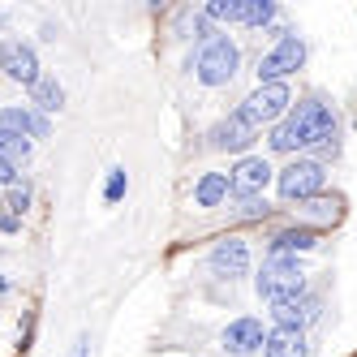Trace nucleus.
Segmentation results:
<instances>
[{
	"mask_svg": "<svg viewBox=\"0 0 357 357\" xmlns=\"http://www.w3.org/2000/svg\"><path fill=\"white\" fill-rule=\"evenodd\" d=\"M207 22H241V0H211L207 9H202Z\"/></svg>",
	"mask_w": 357,
	"mask_h": 357,
	"instance_id": "412c9836",
	"label": "nucleus"
},
{
	"mask_svg": "<svg viewBox=\"0 0 357 357\" xmlns=\"http://www.w3.org/2000/svg\"><path fill=\"white\" fill-rule=\"evenodd\" d=\"M52 134V125H47V112H35V134L31 138H47Z\"/></svg>",
	"mask_w": 357,
	"mask_h": 357,
	"instance_id": "a878e982",
	"label": "nucleus"
},
{
	"mask_svg": "<svg viewBox=\"0 0 357 357\" xmlns=\"http://www.w3.org/2000/svg\"><path fill=\"white\" fill-rule=\"evenodd\" d=\"M271 207L263 194H250V198H237V220H263Z\"/></svg>",
	"mask_w": 357,
	"mask_h": 357,
	"instance_id": "4be33fe9",
	"label": "nucleus"
},
{
	"mask_svg": "<svg viewBox=\"0 0 357 357\" xmlns=\"http://www.w3.org/2000/svg\"><path fill=\"white\" fill-rule=\"evenodd\" d=\"M207 138H211V146H215V151H245L254 138H259V130H254V125H250L241 112H228V116L215 125Z\"/></svg>",
	"mask_w": 357,
	"mask_h": 357,
	"instance_id": "9d476101",
	"label": "nucleus"
},
{
	"mask_svg": "<svg viewBox=\"0 0 357 357\" xmlns=\"http://www.w3.org/2000/svg\"><path fill=\"white\" fill-rule=\"evenodd\" d=\"M289 104H293L289 82H259V91H254L237 112L254 125V130H259V125H275L280 116L289 112Z\"/></svg>",
	"mask_w": 357,
	"mask_h": 357,
	"instance_id": "39448f33",
	"label": "nucleus"
},
{
	"mask_svg": "<svg viewBox=\"0 0 357 357\" xmlns=\"http://www.w3.org/2000/svg\"><path fill=\"white\" fill-rule=\"evenodd\" d=\"M211 275H220V280H237V275H245L250 271V241L245 237H224V241H215V250H211Z\"/></svg>",
	"mask_w": 357,
	"mask_h": 357,
	"instance_id": "0eeeda50",
	"label": "nucleus"
},
{
	"mask_svg": "<svg viewBox=\"0 0 357 357\" xmlns=\"http://www.w3.org/2000/svg\"><path fill=\"white\" fill-rule=\"evenodd\" d=\"M228 176H233V194H237V198H250V194H263V185L271 181L275 172H271V164H267L263 155H245Z\"/></svg>",
	"mask_w": 357,
	"mask_h": 357,
	"instance_id": "9b49d317",
	"label": "nucleus"
},
{
	"mask_svg": "<svg viewBox=\"0 0 357 357\" xmlns=\"http://www.w3.org/2000/svg\"><path fill=\"white\" fill-rule=\"evenodd\" d=\"M259 297H267L271 305L275 301H289V297H301L305 293V271L297 263V254H267V263L254 280Z\"/></svg>",
	"mask_w": 357,
	"mask_h": 357,
	"instance_id": "f03ea898",
	"label": "nucleus"
},
{
	"mask_svg": "<svg viewBox=\"0 0 357 357\" xmlns=\"http://www.w3.org/2000/svg\"><path fill=\"white\" fill-rule=\"evenodd\" d=\"M0 130L31 138V134H35V112H31V108H0Z\"/></svg>",
	"mask_w": 357,
	"mask_h": 357,
	"instance_id": "f3484780",
	"label": "nucleus"
},
{
	"mask_svg": "<svg viewBox=\"0 0 357 357\" xmlns=\"http://www.w3.org/2000/svg\"><path fill=\"white\" fill-rule=\"evenodd\" d=\"M224 353H233V357H250V353H259L263 344H267V336H263V323L259 319H233L224 327Z\"/></svg>",
	"mask_w": 357,
	"mask_h": 357,
	"instance_id": "1a4fd4ad",
	"label": "nucleus"
},
{
	"mask_svg": "<svg viewBox=\"0 0 357 357\" xmlns=\"http://www.w3.org/2000/svg\"><path fill=\"white\" fill-rule=\"evenodd\" d=\"M0 61H5V43H0Z\"/></svg>",
	"mask_w": 357,
	"mask_h": 357,
	"instance_id": "c756f323",
	"label": "nucleus"
},
{
	"mask_svg": "<svg viewBox=\"0 0 357 357\" xmlns=\"http://www.w3.org/2000/svg\"><path fill=\"white\" fill-rule=\"evenodd\" d=\"M340 130H336V112H331L323 99H301V104L284 116L271 130V151H297V146H305V151H314V160L323 164V155H336L340 151Z\"/></svg>",
	"mask_w": 357,
	"mask_h": 357,
	"instance_id": "f257e3e1",
	"label": "nucleus"
},
{
	"mask_svg": "<svg viewBox=\"0 0 357 357\" xmlns=\"http://www.w3.org/2000/svg\"><path fill=\"white\" fill-rule=\"evenodd\" d=\"M125 185H130L125 168H112V172H108V181H104V198H108V202H121V198H125Z\"/></svg>",
	"mask_w": 357,
	"mask_h": 357,
	"instance_id": "5701e85b",
	"label": "nucleus"
},
{
	"mask_svg": "<svg viewBox=\"0 0 357 357\" xmlns=\"http://www.w3.org/2000/svg\"><path fill=\"white\" fill-rule=\"evenodd\" d=\"M0 155H5V160L17 168V164L31 160V142L22 138V134H5V130H0Z\"/></svg>",
	"mask_w": 357,
	"mask_h": 357,
	"instance_id": "6ab92c4d",
	"label": "nucleus"
},
{
	"mask_svg": "<svg viewBox=\"0 0 357 357\" xmlns=\"http://www.w3.org/2000/svg\"><path fill=\"white\" fill-rule=\"evenodd\" d=\"M0 69H5L13 82H22V86L39 82V56L26 43H5V61H0Z\"/></svg>",
	"mask_w": 357,
	"mask_h": 357,
	"instance_id": "f8f14e48",
	"label": "nucleus"
},
{
	"mask_svg": "<svg viewBox=\"0 0 357 357\" xmlns=\"http://www.w3.org/2000/svg\"><path fill=\"white\" fill-rule=\"evenodd\" d=\"M73 357H91V340H78V349H73Z\"/></svg>",
	"mask_w": 357,
	"mask_h": 357,
	"instance_id": "cd10ccee",
	"label": "nucleus"
},
{
	"mask_svg": "<svg viewBox=\"0 0 357 357\" xmlns=\"http://www.w3.org/2000/svg\"><path fill=\"white\" fill-rule=\"evenodd\" d=\"M5 293H9V284H5V280H0V297H5Z\"/></svg>",
	"mask_w": 357,
	"mask_h": 357,
	"instance_id": "c85d7f7f",
	"label": "nucleus"
},
{
	"mask_svg": "<svg viewBox=\"0 0 357 357\" xmlns=\"http://www.w3.org/2000/svg\"><path fill=\"white\" fill-rule=\"evenodd\" d=\"M263 357H310L305 331H293V327H275V331H267Z\"/></svg>",
	"mask_w": 357,
	"mask_h": 357,
	"instance_id": "4468645a",
	"label": "nucleus"
},
{
	"mask_svg": "<svg viewBox=\"0 0 357 357\" xmlns=\"http://www.w3.org/2000/svg\"><path fill=\"white\" fill-rule=\"evenodd\" d=\"M17 228H22L17 215H0V233H17Z\"/></svg>",
	"mask_w": 357,
	"mask_h": 357,
	"instance_id": "bb28decb",
	"label": "nucleus"
},
{
	"mask_svg": "<svg viewBox=\"0 0 357 357\" xmlns=\"http://www.w3.org/2000/svg\"><path fill=\"white\" fill-rule=\"evenodd\" d=\"M228 198H233V176H228V172H202L194 181V202H198V207L215 211V207H224Z\"/></svg>",
	"mask_w": 357,
	"mask_h": 357,
	"instance_id": "ddd939ff",
	"label": "nucleus"
},
{
	"mask_svg": "<svg viewBox=\"0 0 357 357\" xmlns=\"http://www.w3.org/2000/svg\"><path fill=\"white\" fill-rule=\"evenodd\" d=\"M31 99H35L39 112H61V108H65V91H61L56 78H39V82L31 86Z\"/></svg>",
	"mask_w": 357,
	"mask_h": 357,
	"instance_id": "dca6fc26",
	"label": "nucleus"
},
{
	"mask_svg": "<svg viewBox=\"0 0 357 357\" xmlns=\"http://www.w3.org/2000/svg\"><path fill=\"white\" fill-rule=\"evenodd\" d=\"M237 65H241L237 43L228 39V35H215L211 43H202V52L194 61V73H198L202 86H228V82L237 78Z\"/></svg>",
	"mask_w": 357,
	"mask_h": 357,
	"instance_id": "7ed1b4c3",
	"label": "nucleus"
},
{
	"mask_svg": "<svg viewBox=\"0 0 357 357\" xmlns=\"http://www.w3.org/2000/svg\"><path fill=\"white\" fill-rule=\"evenodd\" d=\"M319 314H323V301L314 293H301V297H289V301L271 305V323L275 327H293V331H305Z\"/></svg>",
	"mask_w": 357,
	"mask_h": 357,
	"instance_id": "6e6552de",
	"label": "nucleus"
},
{
	"mask_svg": "<svg viewBox=\"0 0 357 357\" xmlns=\"http://www.w3.org/2000/svg\"><path fill=\"white\" fill-rule=\"evenodd\" d=\"M305 215H310V220H323V224H336L340 220V198H310V202H305Z\"/></svg>",
	"mask_w": 357,
	"mask_h": 357,
	"instance_id": "aec40b11",
	"label": "nucleus"
},
{
	"mask_svg": "<svg viewBox=\"0 0 357 357\" xmlns=\"http://www.w3.org/2000/svg\"><path fill=\"white\" fill-rule=\"evenodd\" d=\"M26 207H31V190H26V185H13V190H9V215L22 220V211H26Z\"/></svg>",
	"mask_w": 357,
	"mask_h": 357,
	"instance_id": "b1692460",
	"label": "nucleus"
},
{
	"mask_svg": "<svg viewBox=\"0 0 357 357\" xmlns=\"http://www.w3.org/2000/svg\"><path fill=\"white\" fill-rule=\"evenodd\" d=\"M319 245V228L310 224H293V228H280L271 237V254H305Z\"/></svg>",
	"mask_w": 357,
	"mask_h": 357,
	"instance_id": "2eb2a0df",
	"label": "nucleus"
},
{
	"mask_svg": "<svg viewBox=\"0 0 357 357\" xmlns=\"http://www.w3.org/2000/svg\"><path fill=\"white\" fill-rule=\"evenodd\" d=\"M13 181H17V168H13L5 155H0V185H9V190H13Z\"/></svg>",
	"mask_w": 357,
	"mask_h": 357,
	"instance_id": "393cba45",
	"label": "nucleus"
},
{
	"mask_svg": "<svg viewBox=\"0 0 357 357\" xmlns=\"http://www.w3.org/2000/svg\"><path fill=\"white\" fill-rule=\"evenodd\" d=\"M323 181H327V168L314 155L293 160L284 172H275V185H280V198H284V202H310V198H319Z\"/></svg>",
	"mask_w": 357,
	"mask_h": 357,
	"instance_id": "20e7f679",
	"label": "nucleus"
},
{
	"mask_svg": "<svg viewBox=\"0 0 357 357\" xmlns=\"http://www.w3.org/2000/svg\"><path fill=\"white\" fill-rule=\"evenodd\" d=\"M275 13L280 9L271 0H241V26H271Z\"/></svg>",
	"mask_w": 357,
	"mask_h": 357,
	"instance_id": "a211bd4d",
	"label": "nucleus"
},
{
	"mask_svg": "<svg viewBox=\"0 0 357 357\" xmlns=\"http://www.w3.org/2000/svg\"><path fill=\"white\" fill-rule=\"evenodd\" d=\"M301 65H305V43L297 35H289V39H280L271 52H263V61H259V82H284L289 73H297Z\"/></svg>",
	"mask_w": 357,
	"mask_h": 357,
	"instance_id": "423d86ee",
	"label": "nucleus"
}]
</instances>
